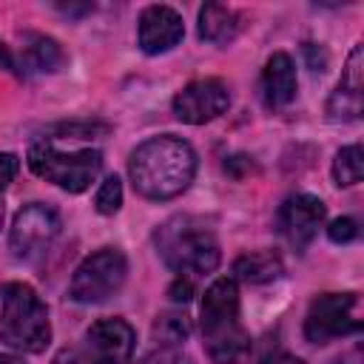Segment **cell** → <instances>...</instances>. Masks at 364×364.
<instances>
[{
	"label": "cell",
	"mask_w": 364,
	"mask_h": 364,
	"mask_svg": "<svg viewBox=\"0 0 364 364\" xmlns=\"http://www.w3.org/2000/svg\"><path fill=\"white\" fill-rule=\"evenodd\" d=\"M128 176L139 196L165 202L188 191L196 176V151L188 139L159 134L139 142L128 159Z\"/></svg>",
	"instance_id": "6da1fadb"
},
{
	"label": "cell",
	"mask_w": 364,
	"mask_h": 364,
	"mask_svg": "<svg viewBox=\"0 0 364 364\" xmlns=\"http://www.w3.org/2000/svg\"><path fill=\"white\" fill-rule=\"evenodd\" d=\"M154 247L168 270L176 273V279L196 282L208 273H213L222 262L219 239L213 228L199 216H171L165 219L154 233Z\"/></svg>",
	"instance_id": "7a4b0ae2"
},
{
	"label": "cell",
	"mask_w": 364,
	"mask_h": 364,
	"mask_svg": "<svg viewBox=\"0 0 364 364\" xmlns=\"http://www.w3.org/2000/svg\"><path fill=\"white\" fill-rule=\"evenodd\" d=\"M199 330L213 364H242L250 353V336L239 318V284L230 276L216 279L199 304Z\"/></svg>",
	"instance_id": "3957f363"
},
{
	"label": "cell",
	"mask_w": 364,
	"mask_h": 364,
	"mask_svg": "<svg viewBox=\"0 0 364 364\" xmlns=\"http://www.w3.org/2000/svg\"><path fill=\"white\" fill-rule=\"evenodd\" d=\"M0 341L14 353H43L51 341L46 301L26 282L0 284Z\"/></svg>",
	"instance_id": "277c9868"
},
{
	"label": "cell",
	"mask_w": 364,
	"mask_h": 364,
	"mask_svg": "<svg viewBox=\"0 0 364 364\" xmlns=\"http://www.w3.org/2000/svg\"><path fill=\"white\" fill-rule=\"evenodd\" d=\"M26 165L34 176L68 191V193H82L97 182L102 171V154L97 148H82V151H57L51 142H34L26 154Z\"/></svg>",
	"instance_id": "5b68a950"
},
{
	"label": "cell",
	"mask_w": 364,
	"mask_h": 364,
	"mask_svg": "<svg viewBox=\"0 0 364 364\" xmlns=\"http://www.w3.org/2000/svg\"><path fill=\"white\" fill-rule=\"evenodd\" d=\"M134 347H136L134 327L119 316H108V318H97L85 330L82 344L63 350L54 358V364H131Z\"/></svg>",
	"instance_id": "8992f818"
},
{
	"label": "cell",
	"mask_w": 364,
	"mask_h": 364,
	"mask_svg": "<svg viewBox=\"0 0 364 364\" xmlns=\"http://www.w3.org/2000/svg\"><path fill=\"white\" fill-rule=\"evenodd\" d=\"M128 279V259L119 247H100L91 256H85L71 282H68V299L77 304H102Z\"/></svg>",
	"instance_id": "52a82bcc"
},
{
	"label": "cell",
	"mask_w": 364,
	"mask_h": 364,
	"mask_svg": "<svg viewBox=\"0 0 364 364\" xmlns=\"http://www.w3.org/2000/svg\"><path fill=\"white\" fill-rule=\"evenodd\" d=\"M358 293H321L310 301L304 316V338L310 344H330L361 333Z\"/></svg>",
	"instance_id": "ba28073f"
},
{
	"label": "cell",
	"mask_w": 364,
	"mask_h": 364,
	"mask_svg": "<svg viewBox=\"0 0 364 364\" xmlns=\"http://www.w3.org/2000/svg\"><path fill=\"white\" fill-rule=\"evenodd\" d=\"M60 213L46 202H28L14 213L9 230V250L20 262L43 256L60 236Z\"/></svg>",
	"instance_id": "9c48e42d"
},
{
	"label": "cell",
	"mask_w": 364,
	"mask_h": 364,
	"mask_svg": "<svg viewBox=\"0 0 364 364\" xmlns=\"http://www.w3.org/2000/svg\"><path fill=\"white\" fill-rule=\"evenodd\" d=\"M230 108V88L219 77H205L188 82L182 91H176L171 111L179 122L188 125H205L216 117H222Z\"/></svg>",
	"instance_id": "30bf717a"
},
{
	"label": "cell",
	"mask_w": 364,
	"mask_h": 364,
	"mask_svg": "<svg viewBox=\"0 0 364 364\" xmlns=\"http://www.w3.org/2000/svg\"><path fill=\"white\" fill-rule=\"evenodd\" d=\"M324 216H327V208H324V202L318 196H313V193H296V196H290V199L282 202L279 216H276V225H279V233L301 253L316 239L318 228L324 225Z\"/></svg>",
	"instance_id": "8fae6325"
},
{
	"label": "cell",
	"mask_w": 364,
	"mask_h": 364,
	"mask_svg": "<svg viewBox=\"0 0 364 364\" xmlns=\"http://www.w3.org/2000/svg\"><path fill=\"white\" fill-rule=\"evenodd\" d=\"M185 37V23H182V14L171 6H145L142 14H139V23H136V46L156 57V54H165L171 48H176Z\"/></svg>",
	"instance_id": "7c38bea8"
},
{
	"label": "cell",
	"mask_w": 364,
	"mask_h": 364,
	"mask_svg": "<svg viewBox=\"0 0 364 364\" xmlns=\"http://www.w3.org/2000/svg\"><path fill=\"white\" fill-rule=\"evenodd\" d=\"M361 63H364V51H361V46H353L347 65L341 71V80L327 100L330 122H355L361 117V88H364V65Z\"/></svg>",
	"instance_id": "4fadbf2b"
},
{
	"label": "cell",
	"mask_w": 364,
	"mask_h": 364,
	"mask_svg": "<svg viewBox=\"0 0 364 364\" xmlns=\"http://www.w3.org/2000/svg\"><path fill=\"white\" fill-rule=\"evenodd\" d=\"M296 88H299V80H296V65H293L290 54H284V51L270 54L264 68H262V97H264V105L270 111L287 108L296 100Z\"/></svg>",
	"instance_id": "5bb4252c"
},
{
	"label": "cell",
	"mask_w": 364,
	"mask_h": 364,
	"mask_svg": "<svg viewBox=\"0 0 364 364\" xmlns=\"http://www.w3.org/2000/svg\"><path fill=\"white\" fill-rule=\"evenodd\" d=\"M20 74H54L68 63V54L63 46L40 31H23L20 34Z\"/></svg>",
	"instance_id": "9a60e30c"
},
{
	"label": "cell",
	"mask_w": 364,
	"mask_h": 364,
	"mask_svg": "<svg viewBox=\"0 0 364 364\" xmlns=\"http://www.w3.org/2000/svg\"><path fill=\"white\" fill-rule=\"evenodd\" d=\"M242 14L230 6H222V3H205L199 9V23H196V31L202 40L208 43H216V46H225L230 43L239 31H242Z\"/></svg>",
	"instance_id": "2e32d148"
},
{
	"label": "cell",
	"mask_w": 364,
	"mask_h": 364,
	"mask_svg": "<svg viewBox=\"0 0 364 364\" xmlns=\"http://www.w3.org/2000/svg\"><path fill=\"white\" fill-rule=\"evenodd\" d=\"M282 273H284V264L273 250H250L233 262L230 279H239L247 284H267V282H276Z\"/></svg>",
	"instance_id": "e0dca14e"
},
{
	"label": "cell",
	"mask_w": 364,
	"mask_h": 364,
	"mask_svg": "<svg viewBox=\"0 0 364 364\" xmlns=\"http://www.w3.org/2000/svg\"><path fill=\"white\" fill-rule=\"evenodd\" d=\"M364 176V151L358 142L353 145H344L336 159H333V179L338 188H350V185H358Z\"/></svg>",
	"instance_id": "ac0fdd59"
},
{
	"label": "cell",
	"mask_w": 364,
	"mask_h": 364,
	"mask_svg": "<svg viewBox=\"0 0 364 364\" xmlns=\"http://www.w3.org/2000/svg\"><path fill=\"white\" fill-rule=\"evenodd\" d=\"M191 336V321L182 313H162L154 321V341L156 347H182Z\"/></svg>",
	"instance_id": "d6986e66"
},
{
	"label": "cell",
	"mask_w": 364,
	"mask_h": 364,
	"mask_svg": "<svg viewBox=\"0 0 364 364\" xmlns=\"http://www.w3.org/2000/svg\"><path fill=\"white\" fill-rule=\"evenodd\" d=\"M119 205H122V182H119V176H105L97 188L94 208L102 216H114L119 210Z\"/></svg>",
	"instance_id": "ffe728a7"
},
{
	"label": "cell",
	"mask_w": 364,
	"mask_h": 364,
	"mask_svg": "<svg viewBox=\"0 0 364 364\" xmlns=\"http://www.w3.org/2000/svg\"><path fill=\"white\" fill-rule=\"evenodd\" d=\"M327 239L333 245H350L358 239V222L350 219V216H338L327 225Z\"/></svg>",
	"instance_id": "44dd1931"
},
{
	"label": "cell",
	"mask_w": 364,
	"mask_h": 364,
	"mask_svg": "<svg viewBox=\"0 0 364 364\" xmlns=\"http://www.w3.org/2000/svg\"><path fill=\"white\" fill-rule=\"evenodd\" d=\"M139 364H193L182 347H156Z\"/></svg>",
	"instance_id": "7402d4cb"
},
{
	"label": "cell",
	"mask_w": 364,
	"mask_h": 364,
	"mask_svg": "<svg viewBox=\"0 0 364 364\" xmlns=\"http://www.w3.org/2000/svg\"><path fill=\"white\" fill-rule=\"evenodd\" d=\"M17 171H20L17 154H0V191H6V188L14 182Z\"/></svg>",
	"instance_id": "603a6c76"
},
{
	"label": "cell",
	"mask_w": 364,
	"mask_h": 364,
	"mask_svg": "<svg viewBox=\"0 0 364 364\" xmlns=\"http://www.w3.org/2000/svg\"><path fill=\"white\" fill-rule=\"evenodd\" d=\"M191 296H193V282L176 279L173 287H171V299H173V301H191Z\"/></svg>",
	"instance_id": "cb8c5ba5"
},
{
	"label": "cell",
	"mask_w": 364,
	"mask_h": 364,
	"mask_svg": "<svg viewBox=\"0 0 364 364\" xmlns=\"http://www.w3.org/2000/svg\"><path fill=\"white\" fill-rule=\"evenodd\" d=\"M304 54H307V60H310V68H313L316 74H321L324 65H327V54L318 51V60H316V43H304Z\"/></svg>",
	"instance_id": "d4e9b609"
},
{
	"label": "cell",
	"mask_w": 364,
	"mask_h": 364,
	"mask_svg": "<svg viewBox=\"0 0 364 364\" xmlns=\"http://www.w3.org/2000/svg\"><path fill=\"white\" fill-rule=\"evenodd\" d=\"M0 68L3 71H9V74H17L20 77V68H17V60H14V54L9 51V46L0 40Z\"/></svg>",
	"instance_id": "484cf974"
},
{
	"label": "cell",
	"mask_w": 364,
	"mask_h": 364,
	"mask_svg": "<svg viewBox=\"0 0 364 364\" xmlns=\"http://www.w3.org/2000/svg\"><path fill=\"white\" fill-rule=\"evenodd\" d=\"M57 9H60L63 14H91V11H94L91 3H82V6H71V3H68V6H57Z\"/></svg>",
	"instance_id": "4316f807"
},
{
	"label": "cell",
	"mask_w": 364,
	"mask_h": 364,
	"mask_svg": "<svg viewBox=\"0 0 364 364\" xmlns=\"http://www.w3.org/2000/svg\"><path fill=\"white\" fill-rule=\"evenodd\" d=\"M262 364H301L299 358H293V355H284V353H276V355H267Z\"/></svg>",
	"instance_id": "83f0119b"
},
{
	"label": "cell",
	"mask_w": 364,
	"mask_h": 364,
	"mask_svg": "<svg viewBox=\"0 0 364 364\" xmlns=\"http://www.w3.org/2000/svg\"><path fill=\"white\" fill-rule=\"evenodd\" d=\"M0 364H23V361L14 358V355H0Z\"/></svg>",
	"instance_id": "f1b7e54d"
},
{
	"label": "cell",
	"mask_w": 364,
	"mask_h": 364,
	"mask_svg": "<svg viewBox=\"0 0 364 364\" xmlns=\"http://www.w3.org/2000/svg\"><path fill=\"white\" fill-rule=\"evenodd\" d=\"M0 225H3V199H0Z\"/></svg>",
	"instance_id": "f546056e"
}]
</instances>
